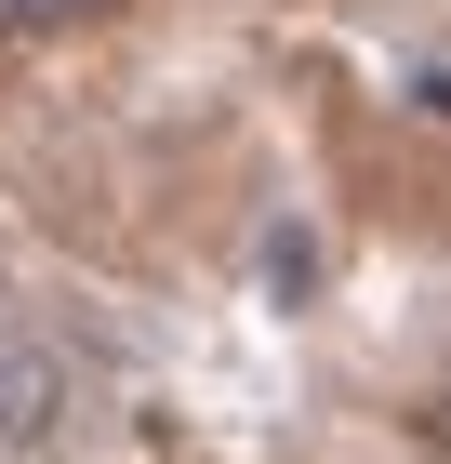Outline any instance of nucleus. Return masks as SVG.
<instances>
[{
	"label": "nucleus",
	"mask_w": 451,
	"mask_h": 464,
	"mask_svg": "<svg viewBox=\"0 0 451 464\" xmlns=\"http://www.w3.org/2000/svg\"><path fill=\"white\" fill-rule=\"evenodd\" d=\"M438 438H451V398H438Z\"/></svg>",
	"instance_id": "3"
},
{
	"label": "nucleus",
	"mask_w": 451,
	"mask_h": 464,
	"mask_svg": "<svg viewBox=\"0 0 451 464\" xmlns=\"http://www.w3.org/2000/svg\"><path fill=\"white\" fill-rule=\"evenodd\" d=\"M54 425H67V358L0 332V464H14V451H40Z\"/></svg>",
	"instance_id": "1"
},
{
	"label": "nucleus",
	"mask_w": 451,
	"mask_h": 464,
	"mask_svg": "<svg viewBox=\"0 0 451 464\" xmlns=\"http://www.w3.org/2000/svg\"><path fill=\"white\" fill-rule=\"evenodd\" d=\"M80 14H106V0H0V27H80Z\"/></svg>",
	"instance_id": "2"
}]
</instances>
